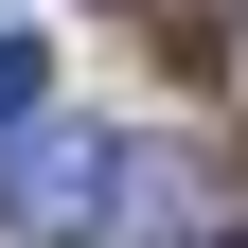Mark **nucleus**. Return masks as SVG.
I'll return each instance as SVG.
<instances>
[{
	"mask_svg": "<svg viewBox=\"0 0 248 248\" xmlns=\"http://www.w3.org/2000/svg\"><path fill=\"white\" fill-rule=\"evenodd\" d=\"M124 177H142V160H124L107 124H36V142L0 160V231H18V248H89L124 213Z\"/></svg>",
	"mask_w": 248,
	"mask_h": 248,
	"instance_id": "obj_1",
	"label": "nucleus"
},
{
	"mask_svg": "<svg viewBox=\"0 0 248 248\" xmlns=\"http://www.w3.org/2000/svg\"><path fill=\"white\" fill-rule=\"evenodd\" d=\"M36 89H53V53H36V36H0V124H36Z\"/></svg>",
	"mask_w": 248,
	"mask_h": 248,
	"instance_id": "obj_2",
	"label": "nucleus"
}]
</instances>
